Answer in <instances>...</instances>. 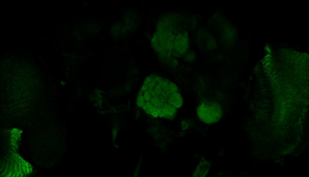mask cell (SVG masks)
<instances>
[{"mask_svg":"<svg viewBox=\"0 0 309 177\" xmlns=\"http://www.w3.org/2000/svg\"><path fill=\"white\" fill-rule=\"evenodd\" d=\"M197 114L202 122L207 124L217 122L221 117L222 111L220 106L213 102H204L198 107Z\"/></svg>","mask_w":309,"mask_h":177,"instance_id":"obj_1","label":"cell"},{"mask_svg":"<svg viewBox=\"0 0 309 177\" xmlns=\"http://www.w3.org/2000/svg\"><path fill=\"white\" fill-rule=\"evenodd\" d=\"M209 167V163L206 161L202 163L197 166L193 176L203 177L205 176L208 172Z\"/></svg>","mask_w":309,"mask_h":177,"instance_id":"obj_2","label":"cell"}]
</instances>
